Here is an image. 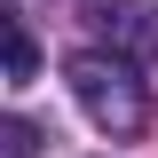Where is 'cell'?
<instances>
[{"mask_svg": "<svg viewBox=\"0 0 158 158\" xmlns=\"http://www.w3.org/2000/svg\"><path fill=\"white\" fill-rule=\"evenodd\" d=\"M63 79H71L79 111L95 118V127H111V135H135V127H142V87L127 79V63H103V56H71V63H63Z\"/></svg>", "mask_w": 158, "mask_h": 158, "instance_id": "1", "label": "cell"}, {"mask_svg": "<svg viewBox=\"0 0 158 158\" xmlns=\"http://www.w3.org/2000/svg\"><path fill=\"white\" fill-rule=\"evenodd\" d=\"M0 71L8 79H32L40 71V40H32V24H24L16 8H0Z\"/></svg>", "mask_w": 158, "mask_h": 158, "instance_id": "3", "label": "cell"}, {"mask_svg": "<svg viewBox=\"0 0 158 158\" xmlns=\"http://www.w3.org/2000/svg\"><path fill=\"white\" fill-rule=\"evenodd\" d=\"M79 16L111 48V63H127V71H142V63L158 56V8L150 0H79Z\"/></svg>", "mask_w": 158, "mask_h": 158, "instance_id": "2", "label": "cell"}, {"mask_svg": "<svg viewBox=\"0 0 158 158\" xmlns=\"http://www.w3.org/2000/svg\"><path fill=\"white\" fill-rule=\"evenodd\" d=\"M40 150V127L32 118H0V158H32Z\"/></svg>", "mask_w": 158, "mask_h": 158, "instance_id": "4", "label": "cell"}]
</instances>
